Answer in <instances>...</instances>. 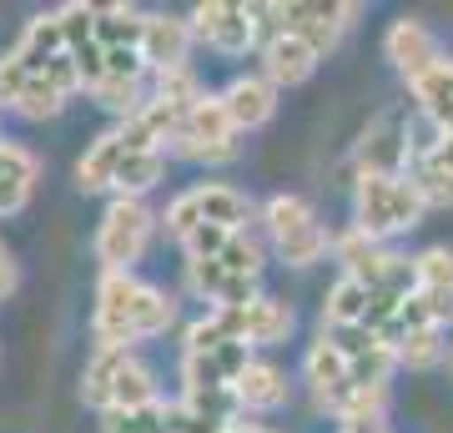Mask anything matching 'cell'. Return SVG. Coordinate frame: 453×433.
<instances>
[{
  "label": "cell",
  "mask_w": 453,
  "mask_h": 433,
  "mask_svg": "<svg viewBox=\"0 0 453 433\" xmlns=\"http://www.w3.org/2000/svg\"><path fill=\"white\" fill-rule=\"evenodd\" d=\"M423 217V197L413 192V182L403 172H363L357 182V232H368L372 242L403 232Z\"/></svg>",
  "instance_id": "obj_1"
},
{
  "label": "cell",
  "mask_w": 453,
  "mask_h": 433,
  "mask_svg": "<svg viewBox=\"0 0 453 433\" xmlns=\"http://www.w3.org/2000/svg\"><path fill=\"white\" fill-rule=\"evenodd\" d=\"M146 237H151V212L136 197H116L96 232V257L106 262V273H127L131 262L142 257Z\"/></svg>",
  "instance_id": "obj_2"
},
{
  "label": "cell",
  "mask_w": 453,
  "mask_h": 433,
  "mask_svg": "<svg viewBox=\"0 0 453 433\" xmlns=\"http://www.w3.org/2000/svg\"><path fill=\"white\" fill-rule=\"evenodd\" d=\"M136 303H142V282L131 273H101V288H96V348H127L142 343L136 333Z\"/></svg>",
  "instance_id": "obj_3"
},
{
  "label": "cell",
  "mask_w": 453,
  "mask_h": 433,
  "mask_svg": "<svg viewBox=\"0 0 453 433\" xmlns=\"http://www.w3.org/2000/svg\"><path fill=\"white\" fill-rule=\"evenodd\" d=\"M267 16L277 20V35H303L318 56H327V50L338 46L342 26L357 16V5H327V0H288V5H267Z\"/></svg>",
  "instance_id": "obj_4"
},
{
  "label": "cell",
  "mask_w": 453,
  "mask_h": 433,
  "mask_svg": "<svg viewBox=\"0 0 453 433\" xmlns=\"http://www.w3.org/2000/svg\"><path fill=\"white\" fill-rule=\"evenodd\" d=\"M172 151H181V157H207V161L237 157V127H232L222 97H202L196 101L192 112H187V121H181Z\"/></svg>",
  "instance_id": "obj_5"
},
{
  "label": "cell",
  "mask_w": 453,
  "mask_h": 433,
  "mask_svg": "<svg viewBox=\"0 0 453 433\" xmlns=\"http://www.w3.org/2000/svg\"><path fill=\"white\" fill-rule=\"evenodd\" d=\"M257 5H232V0H211V5H196L192 11V35H202L207 46L226 50V56H242L252 41H257L262 26Z\"/></svg>",
  "instance_id": "obj_6"
},
{
  "label": "cell",
  "mask_w": 453,
  "mask_h": 433,
  "mask_svg": "<svg viewBox=\"0 0 453 433\" xmlns=\"http://www.w3.org/2000/svg\"><path fill=\"white\" fill-rule=\"evenodd\" d=\"M383 50H388V61L403 71L408 81H418L423 71H434L438 61H449L443 50H438V41L428 35V26L423 20H393L388 41H383Z\"/></svg>",
  "instance_id": "obj_7"
},
{
  "label": "cell",
  "mask_w": 453,
  "mask_h": 433,
  "mask_svg": "<svg viewBox=\"0 0 453 433\" xmlns=\"http://www.w3.org/2000/svg\"><path fill=\"white\" fill-rule=\"evenodd\" d=\"M308 383H312V393H318V403H323L327 414H338L342 408V398L353 393V373H348V358L333 348V343H312L308 348Z\"/></svg>",
  "instance_id": "obj_8"
},
{
  "label": "cell",
  "mask_w": 453,
  "mask_h": 433,
  "mask_svg": "<svg viewBox=\"0 0 453 433\" xmlns=\"http://www.w3.org/2000/svg\"><path fill=\"white\" fill-rule=\"evenodd\" d=\"M222 106H226V116H232V127L237 131H252V127H262V121L277 112V91H273V81L267 76H237L222 91Z\"/></svg>",
  "instance_id": "obj_9"
},
{
  "label": "cell",
  "mask_w": 453,
  "mask_h": 433,
  "mask_svg": "<svg viewBox=\"0 0 453 433\" xmlns=\"http://www.w3.org/2000/svg\"><path fill=\"white\" fill-rule=\"evenodd\" d=\"M338 262H342V277H353V282H363V288H383V277H388L393 267V252H383L378 242L368 237V232H342L338 237Z\"/></svg>",
  "instance_id": "obj_10"
},
{
  "label": "cell",
  "mask_w": 453,
  "mask_h": 433,
  "mask_svg": "<svg viewBox=\"0 0 453 433\" xmlns=\"http://www.w3.org/2000/svg\"><path fill=\"white\" fill-rule=\"evenodd\" d=\"M312 66H318V50L303 41V35H273L267 46H262V71L273 86H297V81L312 76Z\"/></svg>",
  "instance_id": "obj_11"
},
{
  "label": "cell",
  "mask_w": 453,
  "mask_h": 433,
  "mask_svg": "<svg viewBox=\"0 0 453 433\" xmlns=\"http://www.w3.org/2000/svg\"><path fill=\"white\" fill-rule=\"evenodd\" d=\"M187 46H192V26L187 20H172V16H146V41H142V56L146 66L157 71H181L187 61Z\"/></svg>",
  "instance_id": "obj_12"
},
{
  "label": "cell",
  "mask_w": 453,
  "mask_h": 433,
  "mask_svg": "<svg viewBox=\"0 0 453 433\" xmlns=\"http://www.w3.org/2000/svg\"><path fill=\"white\" fill-rule=\"evenodd\" d=\"M16 56L26 61V71L31 76H46V66L56 61V56H65V35H61V16L50 11V16H35L26 31H20L16 41Z\"/></svg>",
  "instance_id": "obj_13"
},
{
  "label": "cell",
  "mask_w": 453,
  "mask_h": 433,
  "mask_svg": "<svg viewBox=\"0 0 453 433\" xmlns=\"http://www.w3.org/2000/svg\"><path fill=\"white\" fill-rule=\"evenodd\" d=\"M31 182H35V157L16 142H0V217L26 207Z\"/></svg>",
  "instance_id": "obj_14"
},
{
  "label": "cell",
  "mask_w": 453,
  "mask_h": 433,
  "mask_svg": "<svg viewBox=\"0 0 453 433\" xmlns=\"http://www.w3.org/2000/svg\"><path fill=\"white\" fill-rule=\"evenodd\" d=\"M413 86V101L423 106V116L434 121L438 131L453 127V61H438L434 71H423L418 81H408Z\"/></svg>",
  "instance_id": "obj_15"
},
{
  "label": "cell",
  "mask_w": 453,
  "mask_h": 433,
  "mask_svg": "<svg viewBox=\"0 0 453 433\" xmlns=\"http://www.w3.org/2000/svg\"><path fill=\"white\" fill-rule=\"evenodd\" d=\"M121 161H127V146H121V136H116V131L96 136V142H91V151L81 157V166H76V182H81V192H106V187H116V172H121Z\"/></svg>",
  "instance_id": "obj_16"
},
{
  "label": "cell",
  "mask_w": 453,
  "mask_h": 433,
  "mask_svg": "<svg viewBox=\"0 0 453 433\" xmlns=\"http://www.w3.org/2000/svg\"><path fill=\"white\" fill-rule=\"evenodd\" d=\"M146 41V16H136L131 5H96V46H136Z\"/></svg>",
  "instance_id": "obj_17"
},
{
  "label": "cell",
  "mask_w": 453,
  "mask_h": 433,
  "mask_svg": "<svg viewBox=\"0 0 453 433\" xmlns=\"http://www.w3.org/2000/svg\"><path fill=\"white\" fill-rule=\"evenodd\" d=\"M288 333H292L288 303L257 298V303H247V307H242V337H247V343H282Z\"/></svg>",
  "instance_id": "obj_18"
},
{
  "label": "cell",
  "mask_w": 453,
  "mask_h": 433,
  "mask_svg": "<svg viewBox=\"0 0 453 433\" xmlns=\"http://www.w3.org/2000/svg\"><path fill=\"white\" fill-rule=\"evenodd\" d=\"M232 388H237L242 408H282V403H288V383H282V373H277L273 363H252Z\"/></svg>",
  "instance_id": "obj_19"
},
{
  "label": "cell",
  "mask_w": 453,
  "mask_h": 433,
  "mask_svg": "<svg viewBox=\"0 0 453 433\" xmlns=\"http://www.w3.org/2000/svg\"><path fill=\"white\" fill-rule=\"evenodd\" d=\"M127 348H96L91 363H86V383H81V398L96 403V408H111V388H116V373L127 368Z\"/></svg>",
  "instance_id": "obj_20"
},
{
  "label": "cell",
  "mask_w": 453,
  "mask_h": 433,
  "mask_svg": "<svg viewBox=\"0 0 453 433\" xmlns=\"http://www.w3.org/2000/svg\"><path fill=\"white\" fill-rule=\"evenodd\" d=\"M368 298L372 292L363 288V282L338 277V288L327 292V303H323V322L327 328H363V318H368Z\"/></svg>",
  "instance_id": "obj_21"
},
{
  "label": "cell",
  "mask_w": 453,
  "mask_h": 433,
  "mask_svg": "<svg viewBox=\"0 0 453 433\" xmlns=\"http://www.w3.org/2000/svg\"><path fill=\"white\" fill-rule=\"evenodd\" d=\"M262 222H267V232H273L277 247L292 242V237H303L308 227H318L312 222V207L303 202V197H273V202L262 207Z\"/></svg>",
  "instance_id": "obj_22"
},
{
  "label": "cell",
  "mask_w": 453,
  "mask_h": 433,
  "mask_svg": "<svg viewBox=\"0 0 453 433\" xmlns=\"http://www.w3.org/2000/svg\"><path fill=\"white\" fill-rule=\"evenodd\" d=\"M196 197H202V217H207L211 227H226V232H242L247 222V197L232 192V187H222V182H211V187H196Z\"/></svg>",
  "instance_id": "obj_23"
},
{
  "label": "cell",
  "mask_w": 453,
  "mask_h": 433,
  "mask_svg": "<svg viewBox=\"0 0 453 433\" xmlns=\"http://www.w3.org/2000/svg\"><path fill=\"white\" fill-rule=\"evenodd\" d=\"M408 182H413V192L423 197V207H453V172L434 157V151H428V157H413Z\"/></svg>",
  "instance_id": "obj_24"
},
{
  "label": "cell",
  "mask_w": 453,
  "mask_h": 433,
  "mask_svg": "<svg viewBox=\"0 0 453 433\" xmlns=\"http://www.w3.org/2000/svg\"><path fill=\"white\" fill-rule=\"evenodd\" d=\"M157 403V383H151V373L136 363V358H127V368L116 373V388H111V408H121V414H136V408H151ZM106 408V414H111Z\"/></svg>",
  "instance_id": "obj_25"
},
{
  "label": "cell",
  "mask_w": 453,
  "mask_h": 433,
  "mask_svg": "<svg viewBox=\"0 0 453 433\" xmlns=\"http://www.w3.org/2000/svg\"><path fill=\"white\" fill-rule=\"evenodd\" d=\"M101 433H172V408L162 398L151 403V408H136V414L111 408V414L101 418Z\"/></svg>",
  "instance_id": "obj_26"
},
{
  "label": "cell",
  "mask_w": 453,
  "mask_h": 433,
  "mask_svg": "<svg viewBox=\"0 0 453 433\" xmlns=\"http://www.w3.org/2000/svg\"><path fill=\"white\" fill-rule=\"evenodd\" d=\"M162 166H166L162 151H142V157H127V161H121V172H116V192H121V197L151 192V187L162 182Z\"/></svg>",
  "instance_id": "obj_27"
},
{
  "label": "cell",
  "mask_w": 453,
  "mask_h": 433,
  "mask_svg": "<svg viewBox=\"0 0 453 433\" xmlns=\"http://www.w3.org/2000/svg\"><path fill=\"white\" fill-rule=\"evenodd\" d=\"M192 418H202V423H217V429H232V418H237V408H242V398H237V388H211V393H187V403H181Z\"/></svg>",
  "instance_id": "obj_28"
},
{
  "label": "cell",
  "mask_w": 453,
  "mask_h": 433,
  "mask_svg": "<svg viewBox=\"0 0 453 433\" xmlns=\"http://www.w3.org/2000/svg\"><path fill=\"white\" fill-rule=\"evenodd\" d=\"M172 318H177V307H172V298L166 292H157V288H142V303H136V333L142 337H151V333H166L172 328Z\"/></svg>",
  "instance_id": "obj_29"
},
{
  "label": "cell",
  "mask_w": 453,
  "mask_h": 433,
  "mask_svg": "<svg viewBox=\"0 0 453 433\" xmlns=\"http://www.w3.org/2000/svg\"><path fill=\"white\" fill-rule=\"evenodd\" d=\"M151 101H166V106H172V112H192L196 101H202V86H196L192 81V71H187V66H181V71H166L162 81H157V97Z\"/></svg>",
  "instance_id": "obj_30"
},
{
  "label": "cell",
  "mask_w": 453,
  "mask_h": 433,
  "mask_svg": "<svg viewBox=\"0 0 453 433\" xmlns=\"http://www.w3.org/2000/svg\"><path fill=\"white\" fill-rule=\"evenodd\" d=\"M56 16H61L65 50L91 46V41H96V5H81V0H71V5H61V11H56Z\"/></svg>",
  "instance_id": "obj_31"
},
{
  "label": "cell",
  "mask_w": 453,
  "mask_h": 433,
  "mask_svg": "<svg viewBox=\"0 0 453 433\" xmlns=\"http://www.w3.org/2000/svg\"><path fill=\"white\" fill-rule=\"evenodd\" d=\"M383 398H388V388H353V393L342 398V408H338L342 429H353V423H378Z\"/></svg>",
  "instance_id": "obj_32"
},
{
  "label": "cell",
  "mask_w": 453,
  "mask_h": 433,
  "mask_svg": "<svg viewBox=\"0 0 453 433\" xmlns=\"http://www.w3.org/2000/svg\"><path fill=\"white\" fill-rule=\"evenodd\" d=\"M181 383H187V393L232 388V383L222 378V368H217V358H211V353H187V358H181Z\"/></svg>",
  "instance_id": "obj_33"
},
{
  "label": "cell",
  "mask_w": 453,
  "mask_h": 433,
  "mask_svg": "<svg viewBox=\"0 0 453 433\" xmlns=\"http://www.w3.org/2000/svg\"><path fill=\"white\" fill-rule=\"evenodd\" d=\"M61 106H65L61 91H56L46 76H31V86H26V97H20L16 112H20V116H31V121H46V116H56Z\"/></svg>",
  "instance_id": "obj_34"
},
{
  "label": "cell",
  "mask_w": 453,
  "mask_h": 433,
  "mask_svg": "<svg viewBox=\"0 0 453 433\" xmlns=\"http://www.w3.org/2000/svg\"><path fill=\"white\" fill-rule=\"evenodd\" d=\"M226 273H237V277H257L262 273V247L247 232H232V242H226V252L217 257Z\"/></svg>",
  "instance_id": "obj_35"
},
{
  "label": "cell",
  "mask_w": 453,
  "mask_h": 433,
  "mask_svg": "<svg viewBox=\"0 0 453 433\" xmlns=\"http://www.w3.org/2000/svg\"><path fill=\"white\" fill-rule=\"evenodd\" d=\"M438 353H443L438 328H413V333L398 343V363H408V368H428V363H438Z\"/></svg>",
  "instance_id": "obj_36"
},
{
  "label": "cell",
  "mask_w": 453,
  "mask_h": 433,
  "mask_svg": "<svg viewBox=\"0 0 453 433\" xmlns=\"http://www.w3.org/2000/svg\"><path fill=\"white\" fill-rule=\"evenodd\" d=\"M222 343H242V337L226 333L217 313H207V318H196L192 328H187V353H217Z\"/></svg>",
  "instance_id": "obj_37"
},
{
  "label": "cell",
  "mask_w": 453,
  "mask_h": 433,
  "mask_svg": "<svg viewBox=\"0 0 453 433\" xmlns=\"http://www.w3.org/2000/svg\"><path fill=\"white\" fill-rule=\"evenodd\" d=\"M413 267H418V288L453 292V252H443V247H434V252L413 257Z\"/></svg>",
  "instance_id": "obj_38"
},
{
  "label": "cell",
  "mask_w": 453,
  "mask_h": 433,
  "mask_svg": "<svg viewBox=\"0 0 453 433\" xmlns=\"http://www.w3.org/2000/svg\"><path fill=\"white\" fill-rule=\"evenodd\" d=\"M277 252H282V262H292V267H312V262H318V257L327 252V232H323V227H308L303 237L282 242Z\"/></svg>",
  "instance_id": "obj_39"
},
{
  "label": "cell",
  "mask_w": 453,
  "mask_h": 433,
  "mask_svg": "<svg viewBox=\"0 0 453 433\" xmlns=\"http://www.w3.org/2000/svg\"><path fill=\"white\" fill-rule=\"evenodd\" d=\"M202 222H207V217H202V197H196V192L177 197V202L166 207V232H172V237H181V242L192 237Z\"/></svg>",
  "instance_id": "obj_40"
},
{
  "label": "cell",
  "mask_w": 453,
  "mask_h": 433,
  "mask_svg": "<svg viewBox=\"0 0 453 433\" xmlns=\"http://www.w3.org/2000/svg\"><path fill=\"white\" fill-rule=\"evenodd\" d=\"M116 136H121V146H127V157H142V151H162V136L151 131V121H146L142 112L127 116V121L116 127Z\"/></svg>",
  "instance_id": "obj_41"
},
{
  "label": "cell",
  "mask_w": 453,
  "mask_h": 433,
  "mask_svg": "<svg viewBox=\"0 0 453 433\" xmlns=\"http://www.w3.org/2000/svg\"><path fill=\"white\" fill-rule=\"evenodd\" d=\"M226 242H232V232H226V227L202 222L192 237H187V252H192V262H217V257L226 252Z\"/></svg>",
  "instance_id": "obj_42"
},
{
  "label": "cell",
  "mask_w": 453,
  "mask_h": 433,
  "mask_svg": "<svg viewBox=\"0 0 453 433\" xmlns=\"http://www.w3.org/2000/svg\"><path fill=\"white\" fill-rule=\"evenodd\" d=\"M26 86H31V71H26V61H20L16 50H11V56H0V101H5V106H20Z\"/></svg>",
  "instance_id": "obj_43"
},
{
  "label": "cell",
  "mask_w": 453,
  "mask_h": 433,
  "mask_svg": "<svg viewBox=\"0 0 453 433\" xmlns=\"http://www.w3.org/2000/svg\"><path fill=\"white\" fill-rule=\"evenodd\" d=\"M187 277H192V288L202 292L207 303H222L226 282H232V273H226L222 262H192V267H187Z\"/></svg>",
  "instance_id": "obj_44"
},
{
  "label": "cell",
  "mask_w": 453,
  "mask_h": 433,
  "mask_svg": "<svg viewBox=\"0 0 453 433\" xmlns=\"http://www.w3.org/2000/svg\"><path fill=\"white\" fill-rule=\"evenodd\" d=\"M211 358H217V368H222L226 383H237V378L252 368V343H222Z\"/></svg>",
  "instance_id": "obj_45"
},
{
  "label": "cell",
  "mask_w": 453,
  "mask_h": 433,
  "mask_svg": "<svg viewBox=\"0 0 453 433\" xmlns=\"http://www.w3.org/2000/svg\"><path fill=\"white\" fill-rule=\"evenodd\" d=\"M91 97L101 101V106H111V112H131V101H136V81H121V76H106L96 86V91H91ZM136 116V112H131Z\"/></svg>",
  "instance_id": "obj_46"
},
{
  "label": "cell",
  "mask_w": 453,
  "mask_h": 433,
  "mask_svg": "<svg viewBox=\"0 0 453 433\" xmlns=\"http://www.w3.org/2000/svg\"><path fill=\"white\" fill-rule=\"evenodd\" d=\"M46 81L61 91V97H71V91H81L86 81H81V66H76V56L65 50V56H56V61L46 66Z\"/></svg>",
  "instance_id": "obj_47"
},
{
  "label": "cell",
  "mask_w": 453,
  "mask_h": 433,
  "mask_svg": "<svg viewBox=\"0 0 453 433\" xmlns=\"http://www.w3.org/2000/svg\"><path fill=\"white\" fill-rule=\"evenodd\" d=\"M71 56H76V66H81L86 91H96L101 81H106V46H96V41H91V46H76Z\"/></svg>",
  "instance_id": "obj_48"
},
{
  "label": "cell",
  "mask_w": 453,
  "mask_h": 433,
  "mask_svg": "<svg viewBox=\"0 0 453 433\" xmlns=\"http://www.w3.org/2000/svg\"><path fill=\"white\" fill-rule=\"evenodd\" d=\"M146 71V56L136 46H116L106 50V76H121V81H136Z\"/></svg>",
  "instance_id": "obj_49"
},
{
  "label": "cell",
  "mask_w": 453,
  "mask_h": 433,
  "mask_svg": "<svg viewBox=\"0 0 453 433\" xmlns=\"http://www.w3.org/2000/svg\"><path fill=\"white\" fill-rule=\"evenodd\" d=\"M418 303H423V313H428V322H443V318H453V292H438V288H418Z\"/></svg>",
  "instance_id": "obj_50"
},
{
  "label": "cell",
  "mask_w": 453,
  "mask_h": 433,
  "mask_svg": "<svg viewBox=\"0 0 453 433\" xmlns=\"http://www.w3.org/2000/svg\"><path fill=\"white\" fill-rule=\"evenodd\" d=\"M16 292V262L5 257V247H0V298H11Z\"/></svg>",
  "instance_id": "obj_51"
},
{
  "label": "cell",
  "mask_w": 453,
  "mask_h": 433,
  "mask_svg": "<svg viewBox=\"0 0 453 433\" xmlns=\"http://www.w3.org/2000/svg\"><path fill=\"white\" fill-rule=\"evenodd\" d=\"M434 157H438V161H443V166H449V172H453V136H449V131H443V136H438Z\"/></svg>",
  "instance_id": "obj_52"
},
{
  "label": "cell",
  "mask_w": 453,
  "mask_h": 433,
  "mask_svg": "<svg viewBox=\"0 0 453 433\" xmlns=\"http://www.w3.org/2000/svg\"><path fill=\"white\" fill-rule=\"evenodd\" d=\"M449 136H453V127H449Z\"/></svg>",
  "instance_id": "obj_53"
}]
</instances>
